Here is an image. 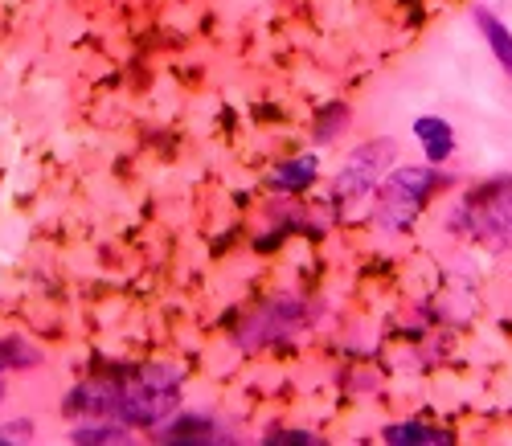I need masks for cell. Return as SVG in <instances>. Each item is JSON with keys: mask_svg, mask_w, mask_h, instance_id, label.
Here are the masks:
<instances>
[{"mask_svg": "<svg viewBox=\"0 0 512 446\" xmlns=\"http://www.w3.org/2000/svg\"><path fill=\"white\" fill-rule=\"evenodd\" d=\"M386 442L435 446V442H447V434H439V430H431V426H418V422H398V426H386Z\"/></svg>", "mask_w": 512, "mask_h": 446, "instance_id": "7", "label": "cell"}, {"mask_svg": "<svg viewBox=\"0 0 512 446\" xmlns=\"http://www.w3.org/2000/svg\"><path fill=\"white\" fill-rule=\"evenodd\" d=\"M476 25H480V33H484V41L492 46V54H496V62L512 74V33H508V25L500 21V17H492L488 9H476Z\"/></svg>", "mask_w": 512, "mask_h": 446, "instance_id": "5", "label": "cell"}, {"mask_svg": "<svg viewBox=\"0 0 512 446\" xmlns=\"http://www.w3.org/2000/svg\"><path fill=\"white\" fill-rule=\"evenodd\" d=\"M0 397H5V385H0Z\"/></svg>", "mask_w": 512, "mask_h": 446, "instance_id": "12", "label": "cell"}, {"mask_svg": "<svg viewBox=\"0 0 512 446\" xmlns=\"http://www.w3.org/2000/svg\"><path fill=\"white\" fill-rule=\"evenodd\" d=\"M74 442H123L127 434L119 430V426H107V422H95V426H78L74 434H70Z\"/></svg>", "mask_w": 512, "mask_h": 446, "instance_id": "9", "label": "cell"}, {"mask_svg": "<svg viewBox=\"0 0 512 446\" xmlns=\"http://www.w3.org/2000/svg\"><path fill=\"white\" fill-rule=\"evenodd\" d=\"M390 156H394V144H390V140L357 148V152L345 160V168H340V176H336V197H365V193L377 185L381 168L390 164Z\"/></svg>", "mask_w": 512, "mask_h": 446, "instance_id": "3", "label": "cell"}, {"mask_svg": "<svg viewBox=\"0 0 512 446\" xmlns=\"http://www.w3.org/2000/svg\"><path fill=\"white\" fill-rule=\"evenodd\" d=\"M177 410V373L164 369V365H152L144 369L132 385H123L115 393V414L127 422V426H152L160 418H168Z\"/></svg>", "mask_w": 512, "mask_h": 446, "instance_id": "1", "label": "cell"}, {"mask_svg": "<svg viewBox=\"0 0 512 446\" xmlns=\"http://www.w3.org/2000/svg\"><path fill=\"white\" fill-rule=\"evenodd\" d=\"M414 140L422 144L426 160L443 164L455 152V127L447 119H439V115H422V119H414Z\"/></svg>", "mask_w": 512, "mask_h": 446, "instance_id": "4", "label": "cell"}, {"mask_svg": "<svg viewBox=\"0 0 512 446\" xmlns=\"http://www.w3.org/2000/svg\"><path fill=\"white\" fill-rule=\"evenodd\" d=\"M33 438V422H13V426H0V446H5V442H29Z\"/></svg>", "mask_w": 512, "mask_h": 446, "instance_id": "10", "label": "cell"}, {"mask_svg": "<svg viewBox=\"0 0 512 446\" xmlns=\"http://www.w3.org/2000/svg\"><path fill=\"white\" fill-rule=\"evenodd\" d=\"M316 181V156H295V160H287L283 168H275L271 172V185L275 189H308Z\"/></svg>", "mask_w": 512, "mask_h": 446, "instance_id": "6", "label": "cell"}, {"mask_svg": "<svg viewBox=\"0 0 512 446\" xmlns=\"http://www.w3.org/2000/svg\"><path fill=\"white\" fill-rule=\"evenodd\" d=\"M271 442H316L312 434H275Z\"/></svg>", "mask_w": 512, "mask_h": 446, "instance_id": "11", "label": "cell"}, {"mask_svg": "<svg viewBox=\"0 0 512 446\" xmlns=\"http://www.w3.org/2000/svg\"><path fill=\"white\" fill-rule=\"evenodd\" d=\"M435 168H422V164H406V168H394L381 185V205H377V221L386 230H402L406 221L422 209L426 193L435 189Z\"/></svg>", "mask_w": 512, "mask_h": 446, "instance_id": "2", "label": "cell"}, {"mask_svg": "<svg viewBox=\"0 0 512 446\" xmlns=\"http://www.w3.org/2000/svg\"><path fill=\"white\" fill-rule=\"evenodd\" d=\"M37 352L25 340H0V373L5 369H33Z\"/></svg>", "mask_w": 512, "mask_h": 446, "instance_id": "8", "label": "cell"}]
</instances>
